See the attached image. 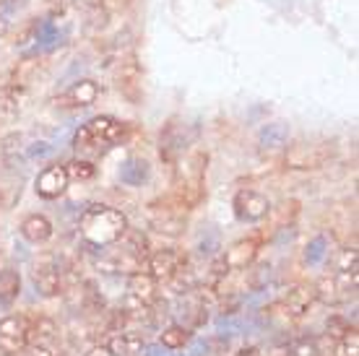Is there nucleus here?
<instances>
[{"instance_id":"39448f33","label":"nucleus","mask_w":359,"mask_h":356,"mask_svg":"<svg viewBox=\"0 0 359 356\" xmlns=\"http://www.w3.org/2000/svg\"><path fill=\"white\" fill-rule=\"evenodd\" d=\"M32 320L24 315H6L0 320V354L18 356L29 348Z\"/></svg>"},{"instance_id":"c9c22d12","label":"nucleus","mask_w":359,"mask_h":356,"mask_svg":"<svg viewBox=\"0 0 359 356\" xmlns=\"http://www.w3.org/2000/svg\"><path fill=\"white\" fill-rule=\"evenodd\" d=\"M269 356H292V348H289V346H278V348H273Z\"/></svg>"},{"instance_id":"412c9836","label":"nucleus","mask_w":359,"mask_h":356,"mask_svg":"<svg viewBox=\"0 0 359 356\" xmlns=\"http://www.w3.org/2000/svg\"><path fill=\"white\" fill-rule=\"evenodd\" d=\"M190 330L185 325H170V328L162 330V346L170 348V351H180V348H185L190 343Z\"/></svg>"},{"instance_id":"423d86ee","label":"nucleus","mask_w":359,"mask_h":356,"mask_svg":"<svg viewBox=\"0 0 359 356\" xmlns=\"http://www.w3.org/2000/svg\"><path fill=\"white\" fill-rule=\"evenodd\" d=\"M185 266H188L185 255L175 247L156 249L154 255H149V273H151L156 281H175V278H180V273L185 271Z\"/></svg>"},{"instance_id":"1a4fd4ad","label":"nucleus","mask_w":359,"mask_h":356,"mask_svg":"<svg viewBox=\"0 0 359 356\" xmlns=\"http://www.w3.org/2000/svg\"><path fill=\"white\" fill-rule=\"evenodd\" d=\"M99 94H102L99 83H94V81H89V78L76 81V83H71V86L57 97V107H63V109L91 107V104L99 99Z\"/></svg>"},{"instance_id":"4be33fe9","label":"nucleus","mask_w":359,"mask_h":356,"mask_svg":"<svg viewBox=\"0 0 359 356\" xmlns=\"http://www.w3.org/2000/svg\"><path fill=\"white\" fill-rule=\"evenodd\" d=\"M60 39L57 34V29H55L53 21H39L34 29V47H32V53H42V50H50Z\"/></svg>"},{"instance_id":"c756f323","label":"nucleus","mask_w":359,"mask_h":356,"mask_svg":"<svg viewBox=\"0 0 359 356\" xmlns=\"http://www.w3.org/2000/svg\"><path fill=\"white\" fill-rule=\"evenodd\" d=\"M325 328H328V333H325V336H328L331 341H341V338H346L349 333H354V328H351L346 320H341V317H331Z\"/></svg>"},{"instance_id":"f03ea898","label":"nucleus","mask_w":359,"mask_h":356,"mask_svg":"<svg viewBox=\"0 0 359 356\" xmlns=\"http://www.w3.org/2000/svg\"><path fill=\"white\" fill-rule=\"evenodd\" d=\"M126 138V125L109 115H99L81 125L73 135V149L81 153V159H97Z\"/></svg>"},{"instance_id":"72a5a7b5","label":"nucleus","mask_w":359,"mask_h":356,"mask_svg":"<svg viewBox=\"0 0 359 356\" xmlns=\"http://www.w3.org/2000/svg\"><path fill=\"white\" fill-rule=\"evenodd\" d=\"M144 356H175V354H172L170 348H164L162 343H159V346H146Z\"/></svg>"},{"instance_id":"f8f14e48","label":"nucleus","mask_w":359,"mask_h":356,"mask_svg":"<svg viewBox=\"0 0 359 356\" xmlns=\"http://www.w3.org/2000/svg\"><path fill=\"white\" fill-rule=\"evenodd\" d=\"M107 348L112 351V356H144L146 351V341L141 333L135 330H117L115 336L109 338Z\"/></svg>"},{"instance_id":"c85d7f7f","label":"nucleus","mask_w":359,"mask_h":356,"mask_svg":"<svg viewBox=\"0 0 359 356\" xmlns=\"http://www.w3.org/2000/svg\"><path fill=\"white\" fill-rule=\"evenodd\" d=\"M333 356H359V338L357 333H349L346 338L333 343Z\"/></svg>"},{"instance_id":"2eb2a0df","label":"nucleus","mask_w":359,"mask_h":356,"mask_svg":"<svg viewBox=\"0 0 359 356\" xmlns=\"http://www.w3.org/2000/svg\"><path fill=\"white\" fill-rule=\"evenodd\" d=\"M287 143H289V128L284 123L266 125V128L261 130V135H258V146H261V151H269V153L281 151Z\"/></svg>"},{"instance_id":"393cba45","label":"nucleus","mask_w":359,"mask_h":356,"mask_svg":"<svg viewBox=\"0 0 359 356\" xmlns=\"http://www.w3.org/2000/svg\"><path fill=\"white\" fill-rule=\"evenodd\" d=\"M357 271H359V255L354 247H346L341 249V255H339V263H336V271L333 273H341L346 278H357Z\"/></svg>"},{"instance_id":"cd10ccee","label":"nucleus","mask_w":359,"mask_h":356,"mask_svg":"<svg viewBox=\"0 0 359 356\" xmlns=\"http://www.w3.org/2000/svg\"><path fill=\"white\" fill-rule=\"evenodd\" d=\"M216 249H219V232L208 226L206 232L198 237V252L201 255H214Z\"/></svg>"},{"instance_id":"9b49d317","label":"nucleus","mask_w":359,"mask_h":356,"mask_svg":"<svg viewBox=\"0 0 359 356\" xmlns=\"http://www.w3.org/2000/svg\"><path fill=\"white\" fill-rule=\"evenodd\" d=\"M32 284H34L36 294L57 296L63 292V271H60V266H55L53 260H45L32 271Z\"/></svg>"},{"instance_id":"f3484780","label":"nucleus","mask_w":359,"mask_h":356,"mask_svg":"<svg viewBox=\"0 0 359 356\" xmlns=\"http://www.w3.org/2000/svg\"><path fill=\"white\" fill-rule=\"evenodd\" d=\"M0 153L8 167H16V164H24L27 161V146H24V135L21 133H11L3 138L0 143Z\"/></svg>"},{"instance_id":"5701e85b","label":"nucleus","mask_w":359,"mask_h":356,"mask_svg":"<svg viewBox=\"0 0 359 356\" xmlns=\"http://www.w3.org/2000/svg\"><path fill=\"white\" fill-rule=\"evenodd\" d=\"M18 292H21V278H18L16 271H11V268L0 271V299L11 307L13 299L18 296Z\"/></svg>"},{"instance_id":"e433bc0d","label":"nucleus","mask_w":359,"mask_h":356,"mask_svg":"<svg viewBox=\"0 0 359 356\" xmlns=\"http://www.w3.org/2000/svg\"><path fill=\"white\" fill-rule=\"evenodd\" d=\"M240 356H261V354H258V348H243Z\"/></svg>"},{"instance_id":"dca6fc26","label":"nucleus","mask_w":359,"mask_h":356,"mask_svg":"<svg viewBox=\"0 0 359 356\" xmlns=\"http://www.w3.org/2000/svg\"><path fill=\"white\" fill-rule=\"evenodd\" d=\"M315 299V292L307 286H294L287 289L281 296V307L287 310V315H305V310L310 307V302Z\"/></svg>"},{"instance_id":"4468645a","label":"nucleus","mask_w":359,"mask_h":356,"mask_svg":"<svg viewBox=\"0 0 359 356\" xmlns=\"http://www.w3.org/2000/svg\"><path fill=\"white\" fill-rule=\"evenodd\" d=\"M21 237L27 242H32V245H42V242H47L53 237V221L42 214L27 216L24 224H21Z\"/></svg>"},{"instance_id":"aec40b11","label":"nucleus","mask_w":359,"mask_h":356,"mask_svg":"<svg viewBox=\"0 0 359 356\" xmlns=\"http://www.w3.org/2000/svg\"><path fill=\"white\" fill-rule=\"evenodd\" d=\"M24 104V89L18 86H6L0 94V117H16Z\"/></svg>"},{"instance_id":"a211bd4d","label":"nucleus","mask_w":359,"mask_h":356,"mask_svg":"<svg viewBox=\"0 0 359 356\" xmlns=\"http://www.w3.org/2000/svg\"><path fill=\"white\" fill-rule=\"evenodd\" d=\"M57 338V325L50 317L32 320V333H29V346H53Z\"/></svg>"},{"instance_id":"a878e982","label":"nucleus","mask_w":359,"mask_h":356,"mask_svg":"<svg viewBox=\"0 0 359 356\" xmlns=\"http://www.w3.org/2000/svg\"><path fill=\"white\" fill-rule=\"evenodd\" d=\"M325 255H328V240L320 234V237H315V240L307 245L305 263H307V266H320V263L325 260Z\"/></svg>"},{"instance_id":"0eeeda50","label":"nucleus","mask_w":359,"mask_h":356,"mask_svg":"<svg viewBox=\"0 0 359 356\" xmlns=\"http://www.w3.org/2000/svg\"><path fill=\"white\" fill-rule=\"evenodd\" d=\"M234 216L245 224H255L266 219L271 211V203L269 198L261 196L258 190H240L237 196H234Z\"/></svg>"},{"instance_id":"9d476101","label":"nucleus","mask_w":359,"mask_h":356,"mask_svg":"<svg viewBox=\"0 0 359 356\" xmlns=\"http://www.w3.org/2000/svg\"><path fill=\"white\" fill-rule=\"evenodd\" d=\"M68 182H71V177H68L65 167L53 164V167H45V170L36 174L34 190H36V196L39 198L53 200V198H60L65 190H68Z\"/></svg>"},{"instance_id":"ddd939ff","label":"nucleus","mask_w":359,"mask_h":356,"mask_svg":"<svg viewBox=\"0 0 359 356\" xmlns=\"http://www.w3.org/2000/svg\"><path fill=\"white\" fill-rule=\"evenodd\" d=\"M258 255V242L255 240H243L232 245V247L224 252V263L229 271H245V268L250 266L252 260Z\"/></svg>"},{"instance_id":"7ed1b4c3","label":"nucleus","mask_w":359,"mask_h":356,"mask_svg":"<svg viewBox=\"0 0 359 356\" xmlns=\"http://www.w3.org/2000/svg\"><path fill=\"white\" fill-rule=\"evenodd\" d=\"M128 232V219L123 211L109 205H91L81 216V240L94 249L115 245Z\"/></svg>"},{"instance_id":"473e14b6","label":"nucleus","mask_w":359,"mask_h":356,"mask_svg":"<svg viewBox=\"0 0 359 356\" xmlns=\"http://www.w3.org/2000/svg\"><path fill=\"white\" fill-rule=\"evenodd\" d=\"M27 356H63V351H57L55 346H32Z\"/></svg>"},{"instance_id":"7c9ffc66","label":"nucleus","mask_w":359,"mask_h":356,"mask_svg":"<svg viewBox=\"0 0 359 356\" xmlns=\"http://www.w3.org/2000/svg\"><path fill=\"white\" fill-rule=\"evenodd\" d=\"M21 0H0V34L11 27V21L16 16Z\"/></svg>"},{"instance_id":"4c0bfd02","label":"nucleus","mask_w":359,"mask_h":356,"mask_svg":"<svg viewBox=\"0 0 359 356\" xmlns=\"http://www.w3.org/2000/svg\"><path fill=\"white\" fill-rule=\"evenodd\" d=\"M47 3H53V6H60V3H63V0H47Z\"/></svg>"},{"instance_id":"6e6552de","label":"nucleus","mask_w":359,"mask_h":356,"mask_svg":"<svg viewBox=\"0 0 359 356\" xmlns=\"http://www.w3.org/2000/svg\"><path fill=\"white\" fill-rule=\"evenodd\" d=\"M357 292V278H346L341 273H331V276H325L318 289H315V296L325 304H339V302H346L351 299Z\"/></svg>"},{"instance_id":"b1692460","label":"nucleus","mask_w":359,"mask_h":356,"mask_svg":"<svg viewBox=\"0 0 359 356\" xmlns=\"http://www.w3.org/2000/svg\"><path fill=\"white\" fill-rule=\"evenodd\" d=\"M216 330H219V336L222 338H234V336H243L245 333V320L240 315H224V317H219L216 320Z\"/></svg>"},{"instance_id":"2f4dec72","label":"nucleus","mask_w":359,"mask_h":356,"mask_svg":"<svg viewBox=\"0 0 359 356\" xmlns=\"http://www.w3.org/2000/svg\"><path fill=\"white\" fill-rule=\"evenodd\" d=\"M55 153V149L50 146L47 141H36L32 146H27V159L29 161H36V159H50Z\"/></svg>"},{"instance_id":"6ab92c4d","label":"nucleus","mask_w":359,"mask_h":356,"mask_svg":"<svg viewBox=\"0 0 359 356\" xmlns=\"http://www.w3.org/2000/svg\"><path fill=\"white\" fill-rule=\"evenodd\" d=\"M149 174H151V167H149L146 159H128L123 164V170H120V179L130 187L144 185L146 179H149Z\"/></svg>"},{"instance_id":"f704fd0d","label":"nucleus","mask_w":359,"mask_h":356,"mask_svg":"<svg viewBox=\"0 0 359 356\" xmlns=\"http://www.w3.org/2000/svg\"><path fill=\"white\" fill-rule=\"evenodd\" d=\"M86 356H112V351H109L107 346H97V348H91Z\"/></svg>"},{"instance_id":"58836bf2","label":"nucleus","mask_w":359,"mask_h":356,"mask_svg":"<svg viewBox=\"0 0 359 356\" xmlns=\"http://www.w3.org/2000/svg\"><path fill=\"white\" fill-rule=\"evenodd\" d=\"M6 307H8V304H6V302H3V299H0V312L6 310Z\"/></svg>"},{"instance_id":"20e7f679","label":"nucleus","mask_w":359,"mask_h":356,"mask_svg":"<svg viewBox=\"0 0 359 356\" xmlns=\"http://www.w3.org/2000/svg\"><path fill=\"white\" fill-rule=\"evenodd\" d=\"M159 299V284L151 273H144L138 271L133 276H128L126 286V312H133V315H141V312H149Z\"/></svg>"},{"instance_id":"f257e3e1","label":"nucleus","mask_w":359,"mask_h":356,"mask_svg":"<svg viewBox=\"0 0 359 356\" xmlns=\"http://www.w3.org/2000/svg\"><path fill=\"white\" fill-rule=\"evenodd\" d=\"M146 260H149V240H146V234L138 232V229H128L115 245L102 247V258L97 260V266L104 273L133 276L138 271H144Z\"/></svg>"},{"instance_id":"bb28decb","label":"nucleus","mask_w":359,"mask_h":356,"mask_svg":"<svg viewBox=\"0 0 359 356\" xmlns=\"http://www.w3.org/2000/svg\"><path fill=\"white\" fill-rule=\"evenodd\" d=\"M65 172H68V177L71 179H91L94 177V164H91L89 159H73L71 164H68V167H65Z\"/></svg>"}]
</instances>
